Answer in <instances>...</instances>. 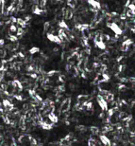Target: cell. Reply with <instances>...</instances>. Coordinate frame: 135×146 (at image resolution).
<instances>
[{
  "label": "cell",
  "instance_id": "5b68a950",
  "mask_svg": "<svg viewBox=\"0 0 135 146\" xmlns=\"http://www.w3.org/2000/svg\"><path fill=\"white\" fill-rule=\"evenodd\" d=\"M99 139H100V141H101L104 145H111V142H112L111 139L109 138L108 136H106L105 134L99 135Z\"/></svg>",
  "mask_w": 135,
  "mask_h": 146
},
{
  "label": "cell",
  "instance_id": "277c9868",
  "mask_svg": "<svg viewBox=\"0 0 135 146\" xmlns=\"http://www.w3.org/2000/svg\"><path fill=\"white\" fill-rule=\"evenodd\" d=\"M87 3L94 9H96L98 11L101 10V4L98 2V0H87Z\"/></svg>",
  "mask_w": 135,
  "mask_h": 146
},
{
  "label": "cell",
  "instance_id": "e0dca14e",
  "mask_svg": "<svg viewBox=\"0 0 135 146\" xmlns=\"http://www.w3.org/2000/svg\"><path fill=\"white\" fill-rule=\"evenodd\" d=\"M128 9L130 10L131 11H133L135 12V6H134V3H129L128 5Z\"/></svg>",
  "mask_w": 135,
  "mask_h": 146
},
{
  "label": "cell",
  "instance_id": "8992f818",
  "mask_svg": "<svg viewBox=\"0 0 135 146\" xmlns=\"http://www.w3.org/2000/svg\"><path fill=\"white\" fill-rule=\"evenodd\" d=\"M47 118H48V120L52 123H57L58 122H59V118H58V116H56V114L54 112H49L47 114Z\"/></svg>",
  "mask_w": 135,
  "mask_h": 146
},
{
  "label": "cell",
  "instance_id": "7a4b0ae2",
  "mask_svg": "<svg viewBox=\"0 0 135 146\" xmlns=\"http://www.w3.org/2000/svg\"><path fill=\"white\" fill-rule=\"evenodd\" d=\"M96 101H97V103H98V105H99V107L101 108L102 111H107V109L109 108V106H108V102L107 101L104 99V97L100 95V94H98L97 95V97H96Z\"/></svg>",
  "mask_w": 135,
  "mask_h": 146
},
{
  "label": "cell",
  "instance_id": "8fae6325",
  "mask_svg": "<svg viewBox=\"0 0 135 146\" xmlns=\"http://www.w3.org/2000/svg\"><path fill=\"white\" fill-rule=\"evenodd\" d=\"M39 51H40V48H39L38 46H33V47H31V48L28 50V52H29V54H30V55L36 54V53H38Z\"/></svg>",
  "mask_w": 135,
  "mask_h": 146
},
{
  "label": "cell",
  "instance_id": "9a60e30c",
  "mask_svg": "<svg viewBox=\"0 0 135 146\" xmlns=\"http://www.w3.org/2000/svg\"><path fill=\"white\" fill-rule=\"evenodd\" d=\"M56 73H58V71H57V70H55V69H53V70L48 71V72L46 73V76H47V77H52V76H54Z\"/></svg>",
  "mask_w": 135,
  "mask_h": 146
},
{
  "label": "cell",
  "instance_id": "52a82bcc",
  "mask_svg": "<svg viewBox=\"0 0 135 146\" xmlns=\"http://www.w3.org/2000/svg\"><path fill=\"white\" fill-rule=\"evenodd\" d=\"M94 45H95V46H96L97 48H99V49H101V50H105V49L107 48V45H106V43H105L104 41H101V40L95 41V40H94Z\"/></svg>",
  "mask_w": 135,
  "mask_h": 146
},
{
  "label": "cell",
  "instance_id": "30bf717a",
  "mask_svg": "<svg viewBox=\"0 0 135 146\" xmlns=\"http://www.w3.org/2000/svg\"><path fill=\"white\" fill-rule=\"evenodd\" d=\"M90 131H91V133H92V135H98L99 132H100L99 128L96 127V126H92L90 128Z\"/></svg>",
  "mask_w": 135,
  "mask_h": 146
},
{
  "label": "cell",
  "instance_id": "5bb4252c",
  "mask_svg": "<svg viewBox=\"0 0 135 146\" xmlns=\"http://www.w3.org/2000/svg\"><path fill=\"white\" fill-rule=\"evenodd\" d=\"M133 44V41L131 40V39H129V38H128V39H126L123 41V43H122V45L123 46H130Z\"/></svg>",
  "mask_w": 135,
  "mask_h": 146
},
{
  "label": "cell",
  "instance_id": "7c38bea8",
  "mask_svg": "<svg viewBox=\"0 0 135 146\" xmlns=\"http://www.w3.org/2000/svg\"><path fill=\"white\" fill-rule=\"evenodd\" d=\"M8 39L12 42V43H17V41H18V38H17V36H14V35H9L8 36Z\"/></svg>",
  "mask_w": 135,
  "mask_h": 146
},
{
  "label": "cell",
  "instance_id": "ac0fdd59",
  "mask_svg": "<svg viewBox=\"0 0 135 146\" xmlns=\"http://www.w3.org/2000/svg\"><path fill=\"white\" fill-rule=\"evenodd\" d=\"M16 19H17L16 17H14V16H11L9 21H11V24H16Z\"/></svg>",
  "mask_w": 135,
  "mask_h": 146
},
{
  "label": "cell",
  "instance_id": "ba28073f",
  "mask_svg": "<svg viewBox=\"0 0 135 146\" xmlns=\"http://www.w3.org/2000/svg\"><path fill=\"white\" fill-rule=\"evenodd\" d=\"M16 24H18V27H21L23 29H26L27 28V23L25 22V20L21 18V17H19V18H17L16 19Z\"/></svg>",
  "mask_w": 135,
  "mask_h": 146
},
{
  "label": "cell",
  "instance_id": "d6986e66",
  "mask_svg": "<svg viewBox=\"0 0 135 146\" xmlns=\"http://www.w3.org/2000/svg\"><path fill=\"white\" fill-rule=\"evenodd\" d=\"M4 45H5V40L4 39H0V47H2Z\"/></svg>",
  "mask_w": 135,
  "mask_h": 146
},
{
  "label": "cell",
  "instance_id": "2e32d148",
  "mask_svg": "<svg viewBox=\"0 0 135 146\" xmlns=\"http://www.w3.org/2000/svg\"><path fill=\"white\" fill-rule=\"evenodd\" d=\"M49 27H50V23L48 21L45 22V24H44V31L45 32H47V31L49 30Z\"/></svg>",
  "mask_w": 135,
  "mask_h": 146
},
{
  "label": "cell",
  "instance_id": "9c48e42d",
  "mask_svg": "<svg viewBox=\"0 0 135 146\" xmlns=\"http://www.w3.org/2000/svg\"><path fill=\"white\" fill-rule=\"evenodd\" d=\"M58 25H59V27L61 28V29H63V30H65V31H67L69 30V26H68V24L64 20H61L60 22L58 23Z\"/></svg>",
  "mask_w": 135,
  "mask_h": 146
},
{
  "label": "cell",
  "instance_id": "4fadbf2b",
  "mask_svg": "<svg viewBox=\"0 0 135 146\" xmlns=\"http://www.w3.org/2000/svg\"><path fill=\"white\" fill-rule=\"evenodd\" d=\"M9 31H10V32H12V33L16 32V31H17L16 25H15V24H11V26H10V28H9Z\"/></svg>",
  "mask_w": 135,
  "mask_h": 146
},
{
  "label": "cell",
  "instance_id": "3957f363",
  "mask_svg": "<svg viewBox=\"0 0 135 146\" xmlns=\"http://www.w3.org/2000/svg\"><path fill=\"white\" fill-rule=\"evenodd\" d=\"M46 38H47L50 42L58 44V45H61V44L62 43L61 40L60 39V37L58 36V34L56 35V34L52 33V32H47V33H46Z\"/></svg>",
  "mask_w": 135,
  "mask_h": 146
},
{
  "label": "cell",
  "instance_id": "6da1fadb",
  "mask_svg": "<svg viewBox=\"0 0 135 146\" xmlns=\"http://www.w3.org/2000/svg\"><path fill=\"white\" fill-rule=\"evenodd\" d=\"M107 27L109 29H111L113 32L117 35H122L123 34V30L119 27V25L116 22H108L107 23Z\"/></svg>",
  "mask_w": 135,
  "mask_h": 146
}]
</instances>
